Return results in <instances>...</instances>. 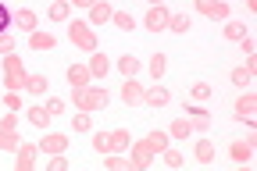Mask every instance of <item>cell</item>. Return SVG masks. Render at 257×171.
Here are the masks:
<instances>
[{"mask_svg": "<svg viewBox=\"0 0 257 171\" xmlns=\"http://www.w3.org/2000/svg\"><path fill=\"white\" fill-rule=\"evenodd\" d=\"M36 25H40V18H36V11H32V8H18V11H15V29L36 32Z\"/></svg>", "mask_w": 257, "mask_h": 171, "instance_id": "14", "label": "cell"}, {"mask_svg": "<svg viewBox=\"0 0 257 171\" xmlns=\"http://www.w3.org/2000/svg\"><path fill=\"white\" fill-rule=\"evenodd\" d=\"M154 164V153L143 146V139L140 143H128V167H133V171H147Z\"/></svg>", "mask_w": 257, "mask_h": 171, "instance_id": "5", "label": "cell"}, {"mask_svg": "<svg viewBox=\"0 0 257 171\" xmlns=\"http://www.w3.org/2000/svg\"><path fill=\"white\" fill-rule=\"evenodd\" d=\"M114 64H118V72H121L125 79H133V75H140V68H143V61H140V57H133V54H125V57H118Z\"/></svg>", "mask_w": 257, "mask_h": 171, "instance_id": "18", "label": "cell"}, {"mask_svg": "<svg viewBox=\"0 0 257 171\" xmlns=\"http://www.w3.org/2000/svg\"><path fill=\"white\" fill-rule=\"evenodd\" d=\"M86 68L93 72V79H104V75L111 72V57H107V54H100V50H89V61H86Z\"/></svg>", "mask_w": 257, "mask_h": 171, "instance_id": "10", "label": "cell"}, {"mask_svg": "<svg viewBox=\"0 0 257 171\" xmlns=\"http://www.w3.org/2000/svg\"><path fill=\"white\" fill-rule=\"evenodd\" d=\"M96 104H100V107H107V104H111V93H107L104 86H96Z\"/></svg>", "mask_w": 257, "mask_h": 171, "instance_id": "45", "label": "cell"}, {"mask_svg": "<svg viewBox=\"0 0 257 171\" xmlns=\"http://www.w3.org/2000/svg\"><path fill=\"white\" fill-rule=\"evenodd\" d=\"M157 157L165 160V167H175V171H179V167H182V160H186V157H182V153H179L175 146H165V150H161Z\"/></svg>", "mask_w": 257, "mask_h": 171, "instance_id": "27", "label": "cell"}, {"mask_svg": "<svg viewBox=\"0 0 257 171\" xmlns=\"http://www.w3.org/2000/svg\"><path fill=\"white\" fill-rule=\"evenodd\" d=\"M0 89H4V86H0Z\"/></svg>", "mask_w": 257, "mask_h": 171, "instance_id": "52", "label": "cell"}, {"mask_svg": "<svg viewBox=\"0 0 257 171\" xmlns=\"http://www.w3.org/2000/svg\"><path fill=\"white\" fill-rule=\"evenodd\" d=\"M47 86H50V82H47V75H43V72H29L25 89H29L32 96H43V93H47Z\"/></svg>", "mask_w": 257, "mask_h": 171, "instance_id": "21", "label": "cell"}, {"mask_svg": "<svg viewBox=\"0 0 257 171\" xmlns=\"http://www.w3.org/2000/svg\"><path fill=\"white\" fill-rule=\"evenodd\" d=\"M111 22H114V29H118V32H133V29H136V18L128 15V11H114V15H111Z\"/></svg>", "mask_w": 257, "mask_h": 171, "instance_id": "25", "label": "cell"}, {"mask_svg": "<svg viewBox=\"0 0 257 171\" xmlns=\"http://www.w3.org/2000/svg\"><path fill=\"white\" fill-rule=\"evenodd\" d=\"M68 82H72V86H89V82H93V72L86 68V61L68 68Z\"/></svg>", "mask_w": 257, "mask_h": 171, "instance_id": "19", "label": "cell"}, {"mask_svg": "<svg viewBox=\"0 0 257 171\" xmlns=\"http://www.w3.org/2000/svg\"><path fill=\"white\" fill-rule=\"evenodd\" d=\"M143 104L147 107H168L172 104V89L168 86H150L147 96H143Z\"/></svg>", "mask_w": 257, "mask_h": 171, "instance_id": "11", "label": "cell"}, {"mask_svg": "<svg viewBox=\"0 0 257 171\" xmlns=\"http://www.w3.org/2000/svg\"><path fill=\"white\" fill-rule=\"evenodd\" d=\"M189 93H193V100H200V104H204V100H211V86H207V82H193Z\"/></svg>", "mask_w": 257, "mask_h": 171, "instance_id": "38", "label": "cell"}, {"mask_svg": "<svg viewBox=\"0 0 257 171\" xmlns=\"http://www.w3.org/2000/svg\"><path fill=\"white\" fill-rule=\"evenodd\" d=\"M193 8H197V11L207 18V15H211V8H214V0H193Z\"/></svg>", "mask_w": 257, "mask_h": 171, "instance_id": "43", "label": "cell"}, {"mask_svg": "<svg viewBox=\"0 0 257 171\" xmlns=\"http://www.w3.org/2000/svg\"><path fill=\"white\" fill-rule=\"evenodd\" d=\"M232 15V8H229V0H214V8H211V15L207 18H214V22H225Z\"/></svg>", "mask_w": 257, "mask_h": 171, "instance_id": "33", "label": "cell"}, {"mask_svg": "<svg viewBox=\"0 0 257 171\" xmlns=\"http://www.w3.org/2000/svg\"><path fill=\"white\" fill-rule=\"evenodd\" d=\"M93 150L96 153H111V132H96L93 135Z\"/></svg>", "mask_w": 257, "mask_h": 171, "instance_id": "35", "label": "cell"}, {"mask_svg": "<svg viewBox=\"0 0 257 171\" xmlns=\"http://www.w3.org/2000/svg\"><path fill=\"white\" fill-rule=\"evenodd\" d=\"M72 128H75V132H89V128H93V114L79 111V114L72 118Z\"/></svg>", "mask_w": 257, "mask_h": 171, "instance_id": "37", "label": "cell"}, {"mask_svg": "<svg viewBox=\"0 0 257 171\" xmlns=\"http://www.w3.org/2000/svg\"><path fill=\"white\" fill-rule=\"evenodd\" d=\"M68 4H72V8H82V11H89V8L96 4V0H68Z\"/></svg>", "mask_w": 257, "mask_h": 171, "instance_id": "48", "label": "cell"}, {"mask_svg": "<svg viewBox=\"0 0 257 171\" xmlns=\"http://www.w3.org/2000/svg\"><path fill=\"white\" fill-rule=\"evenodd\" d=\"M147 4H150V8H154V4H165V0H147Z\"/></svg>", "mask_w": 257, "mask_h": 171, "instance_id": "50", "label": "cell"}, {"mask_svg": "<svg viewBox=\"0 0 257 171\" xmlns=\"http://www.w3.org/2000/svg\"><path fill=\"white\" fill-rule=\"evenodd\" d=\"M36 157H40V143H18V150H15V167H18V171H32Z\"/></svg>", "mask_w": 257, "mask_h": 171, "instance_id": "6", "label": "cell"}, {"mask_svg": "<svg viewBox=\"0 0 257 171\" xmlns=\"http://www.w3.org/2000/svg\"><path fill=\"white\" fill-rule=\"evenodd\" d=\"M243 68H246L250 75H257V57H253V54H246V64H243Z\"/></svg>", "mask_w": 257, "mask_h": 171, "instance_id": "47", "label": "cell"}, {"mask_svg": "<svg viewBox=\"0 0 257 171\" xmlns=\"http://www.w3.org/2000/svg\"><path fill=\"white\" fill-rule=\"evenodd\" d=\"M168 29L175 32V36H182V32H189V15H172V18H168Z\"/></svg>", "mask_w": 257, "mask_h": 171, "instance_id": "34", "label": "cell"}, {"mask_svg": "<svg viewBox=\"0 0 257 171\" xmlns=\"http://www.w3.org/2000/svg\"><path fill=\"white\" fill-rule=\"evenodd\" d=\"M18 143H22V139H18L11 128H0V150H4V153H15V150H18Z\"/></svg>", "mask_w": 257, "mask_h": 171, "instance_id": "28", "label": "cell"}, {"mask_svg": "<svg viewBox=\"0 0 257 171\" xmlns=\"http://www.w3.org/2000/svg\"><path fill=\"white\" fill-rule=\"evenodd\" d=\"M0 64H4V72H25V64H22L18 54H4V57H0Z\"/></svg>", "mask_w": 257, "mask_h": 171, "instance_id": "36", "label": "cell"}, {"mask_svg": "<svg viewBox=\"0 0 257 171\" xmlns=\"http://www.w3.org/2000/svg\"><path fill=\"white\" fill-rule=\"evenodd\" d=\"M239 50H243V54H253L257 47H253V40H250V36H243V40H239Z\"/></svg>", "mask_w": 257, "mask_h": 171, "instance_id": "46", "label": "cell"}, {"mask_svg": "<svg viewBox=\"0 0 257 171\" xmlns=\"http://www.w3.org/2000/svg\"><path fill=\"white\" fill-rule=\"evenodd\" d=\"M0 128H18V114H4V118H0Z\"/></svg>", "mask_w": 257, "mask_h": 171, "instance_id": "44", "label": "cell"}, {"mask_svg": "<svg viewBox=\"0 0 257 171\" xmlns=\"http://www.w3.org/2000/svg\"><path fill=\"white\" fill-rule=\"evenodd\" d=\"M43 107H47V114H50V118H57V114H64V100H61V96H50Z\"/></svg>", "mask_w": 257, "mask_h": 171, "instance_id": "39", "label": "cell"}, {"mask_svg": "<svg viewBox=\"0 0 257 171\" xmlns=\"http://www.w3.org/2000/svg\"><path fill=\"white\" fill-rule=\"evenodd\" d=\"M168 139H172V135H168V132H161V128H154V132H147V135H143V146H147V150H150V153L157 157L161 150H165V146H168Z\"/></svg>", "mask_w": 257, "mask_h": 171, "instance_id": "12", "label": "cell"}, {"mask_svg": "<svg viewBox=\"0 0 257 171\" xmlns=\"http://www.w3.org/2000/svg\"><path fill=\"white\" fill-rule=\"evenodd\" d=\"M193 157H197L200 164H211V160H214V146H211L207 139H200L197 146H193Z\"/></svg>", "mask_w": 257, "mask_h": 171, "instance_id": "29", "label": "cell"}, {"mask_svg": "<svg viewBox=\"0 0 257 171\" xmlns=\"http://www.w3.org/2000/svg\"><path fill=\"white\" fill-rule=\"evenodd\" d=\"M25 82H29V72H4V82L0 86H4L8 93H22Z\"/></svg>", "mask_w": 257, "mask_h": 171, "instance_id": "17", "label": "cell"}, {"mask_svg": "<svg viewBox=\"0 0 257 171\" xmlns=\"http://www.w3.org/2000/svg\"><path fill=\"white\" fill-rule=\"evenodd\" d=\"M4 54H15V36L11 32H0V57Z\"/></svg>", "mask_w": 257, "mask_h": 171, "instance_id": "40", "label": "cell"}, {"mask_svg": "<svg viewBox=\"0 0 257 171\" xmlns=\"http://www.w3.org/2000/svg\"><path fill=\"white\" fill-rule=\"evenodd\" d=\"M68 40H72L79 50H86V54L96 50V32H93L82 18H79V22H68Z\"/></svg>", "mask_w": 257, "mask_h": 171, "instance_id": "1", "label": "cell"}, {"mask_svg": "<svg viewBox=\"0 0 257 171\" xmlns=\"http://www.w3.org/2000/svg\"><path fill=\"white\" fill-rule=\"evenodd\" d=\"M253 146H257V139H253V135H250V139H232V143H229V160L246 164V160L253 157Z\"/></svg>", "mask_w": 257, "mask_h": 171, "instance_id": "7", "label": "cell"}, {"mask_svg": "<svg viewBox=\"0 0 257 171\" xmlns=\"http://www.w3.org/2000/svg\"><path fill=\"white\" fill-rule=\"evenodd\" d=\"M68 15H72L68 0H54V4H50V22H68Z\"/></svg>", "mask_w": 257, "mask_h": 171, "instance_id": "26", "label": "cell"}, {"mask_svg": "<svg viewBox=\"0 0 257 171\" xmlns=\"http://www.w3.org/2000/svg\"><path fill=\"white\" fill-rule=\"evenodd\" d=\"M243 4H246V11H250V15L257 11V0H243Z\"/></svg>", "mask_w": 257, "mask_h": 171, "instance_id": "49", "label": "cell"}, {"mask_svg": "<svg viewBox=\"0 0 257 171\" xmlns=\"http://www.w3.org/2000/svg\"><path fill=\"white\" fill-rule=\"evenodd\" d=\"M168 135H172V139H189V135H193L189 118H175V121H172V128H168Z\"/></svg>", "mask_w": 257, "mask_h": 171, "instance_id": "24", "label": "cell"}, {"mask_svg": "<svg viewBox=\"0 0 257 171\" xmlns=\"http://www.w3.org/2000/svg\"><path fill=\"white\" fill-rule=\"evenodd\" d=\"M25 114H29V121L36 125V128H47V125H50V114H47V107H29Z\"/></svg>", "mask_w": 257, "mask_h": 171, "instance_id": "30", "label": "cell"}, {"mask_svg": "<svg viewBox=\"0 0 257 171\" xmlns=\"http://www.w3.org/2000/svg\"><path fill=\"white\" fill-rule=\"evenodd\" d=\"M104 167L107 171H128V160L121 153H104Z\"/></svg>", "mask_w": 257, "mask_h": 171, "instance_id": "31", "label": "cell"}, {"mask_svg": "<svg viewBox=\"0 0 257 171\" xmlns=\"http://www.w3.org/2000/svg\"><path fill=\"white\" fill-rule=\"evenodd\" d=\"M111 15H114V8L107 4V0H96V4L89 8V22H93V25H104V22H111Z\"/></svg>", "mask_w": 257, "mask_h": 171, "instance_id": "16", "label": "cell"}, {"mask_svg": "<svg viewBox=\"0 0 257 171\" xmlns=\"http://www.w3.org/2000/svg\"><path fill=\"white\" fill-rule=\"evenodd\" d=\"M72 104L86 114L100 111V104H96V86H72Z\"/></svg>", "mask_w": 257, "mask_h": 171, "instance_id": "2", "label": "cell"}, {"mask_svg": "<svg viewBox=\"0 0 257 171\" xmlns=\"http://www.w3.org/2000/svg\"><path fill=\"white\" fill-rule=\"evenodd\" d=\"M253 111H257V96H253V93H243V96L236 100V121L253 118Z\"/></svg>", "mask_w": 257, "mask_h": 171, "instance_id": "15", "label": "cell"}, {"mask_svg": "<svg viewBox=\"0 0 257 171\" xmlns=\"http://www.w3.org/2000/svg\"><path fill=\"white\" fill-rule=\"evenodd\" d=\"M243 36H246V22H232V18H225L221 40H225V43H239Z\"/></svg>", "mask_w": 257, "mask_h": 171, "instance_id": "13", "label": "cell"}, {"mask_svg": "<svg viewBox=\"0 0 257 171\" xmlns=\"http://www.w3.org/2000/svg\"><path fill=\"white\" fill-rule=\"evenodd\" d=\"M128 143H133L128 128H114V132H111V153H121V150H128Z\"/></svg>", "mask_w": 257, "mask_h": 171, "instance_id": "22", "label": "cell"}, {"mask_svg": "<svg viewBox=\"0 0 257 171\" xmlns=\"http://www.w3.org/2000/svg\"><path fill=\"white\" fill-rule=\"evenodd\" d=\"M143 96H147V86H143L136 75L121 82V104H125V107H143Z\"/></svg>", "mask_w": 257, "mask_h": 171, "instance_id": "3", "label": "cell"}, {"mask_svg": "<svg viewBox=\"0 0 257 171\" xmlns=\"http://www.w3.org/2000/svg\"><path fill=\"white\" fill-rule=\"evenodd\" d=\"M4 107H8V111H22V96H18V93H8V89H4Z\"/></svg>", "mask_w": 257, "mask_h": 171, "instance_id": "42", "label": "cell"}, {"mask_svg": "<svg viewBox=\"0 0 257 171\" xmlns=\"http://www.w3.org/2000/svg\"><path fill=\"white\" fill-rule=\"evenodd\" d=\"M186 114H189V125H193V132H207V128H211V111H207V107H197V104H189V107H186Z\"/></svg>", "mask_w": 257, "mask_h": 171, "instance_id": "9", "label": "cell"}, {"mask_svg": "<svg viewBox=\"0 0 257 171\" xmlns=\"http://www.w3.org/2000/svg\"><path fill=\"white\" fill-rule=\"evenodd\" d=\"M47 171H68V160H64V153H50Z\"/></svg>", "mask_w": 257, "mask_h": 171, "instance_id": "41", "label": "cell"}, {"mask_svg": "<svg viewBox=\"0 0 257 171\" xmlns=\"http://www.w3.org/2000/svg\"><path fill=\"white\" fill-rule=\"evenodd\" d=\"M147 72H150V79H161L168 72V54H154L150 64H147Z\"/></svg>", "mask_w": 257, "mask_h": 171, "instance_id": "23", "label": "cell"}, {"mask_svg": "<svg viewBox=\"0 0 257 171\" xmlns=\"http://www.w3.org/2000/svg\"><path fill=\"white\" fill-rule=\"evenodd\" d=\"M0 32H4V29H0Z\"/></svg>", "mask_w": 257, "mask_h": 171, "instance_id": "51", "label": "cell"}, {"mask_svg": "<svg viewBox=\"0 0 257 171\" xmlns=\"http://www.w3.org/2000/svg\"><path fill=\"white\" fill-rule=\"evenodd\" d=\"M64 150H68V135H64V132H47L43 135V139H40V153H64Z\"/></svg>", "mask_w": 257, "mask_h": 171, "instance_id": "8", "label": "cell"}, {"mask_svg": "<svg viewBox=\"0 0 257 171\" xmlns=\"http://www.w3.org/2000/svg\"><path fill=\"white\" fill-rule=\"evenodd\" d=\"M229 79H232V86H243V89H246V86L253 82V75L246 72L243 64H239V68H232V72H229Z\"/></svg>", "mask_w": 257, "mask_h": 171, "instance_id": "32", "label": "cell"}, {"mask_svg": "<svg viewBox=\"0 0 257 171\" xmlns=\"http://www.w3.org/2000/svg\"><path fill=\"white\" fill-rule=\"evenodd\" d=\"M168 18H172V11H168L165 4H154V8L143 15V29H147V32H165V29H168Z\"/></svg>", "mask_w": 257, "mask_h": 171, "instance_id": "4", "label": "cell"}, {"mask_svg": "<svg viewBox=\"0 0 257 171\" xmlns=\"http://www.w3.org/2000/svg\"><path fill=\"white\" fill-rule=\"evenodd\" d=\"M54 43H57V40L50 36V32H40V29L29 32V47H32V50H54Z\"/></svg>", "mask_w": 257, "mask_h": 171, "instance_id": "20", "label": "cell"}]
</instances>
